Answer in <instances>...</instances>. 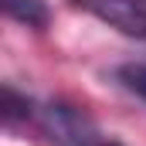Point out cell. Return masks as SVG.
<instances>
[{"instance_id":"obj_6","label":"cell","mask_w":146,"mask_h":146,"mask_svg":"<svg viewBox=\"0 0 146 146\" xmlns=\"http://www.w3.org/2000/svg\"><path fill=\"white\" fill-rule=\"evenodd\" d=\"M102 146H119V143H102Z\"/></svg>"},{"instance_id":"obj_2","label":"cell","mask_w":146,"mask_h":146,"mask_svg":"<svg viewBox=\"0 0 146 146\" xmlns=\"http://www.w3.org/2000/svg\"><path fill=\"white\" fill-rule=\"evenodd\" d=\"M75 3L95 14L102 24L146 41V0H75Z\"/></svg>"},{"instance_id":"obj_4","label":"cell","mask_w":146,"mask_h":146,"mask_svg":"<svg viewBox=\"0 0 146 146\" xmlns=\"http://www.w3.org/2000/svg\"><path fill=\"white\" fill-rule=\"evenodd\" d=\"M0 115L7 126H17L21 119H31L34 115V106L27 102V95H17L10 85H3V95H0Z\"/></svg>"},{"instance_id":"obj_3","label":"cell","mask_w":146,"mask_h":146,"mask_svg":"<svg viewBox=\"0 0 146 146\" xmlns=\"http://www.w3.org/2000/svg\"><path fill=\"white\" fill-rule=\"evenodd\" d=\"M0 3H3L7 17L21 21L27 27H48V21H51V10L44 0H0Z\"/></svg>"},{"instance_id":"obj_5","label":"cell","mask_w":146,"mask_h":146,"mask_svg":"<svg viewBox=\"0 0 146 146\" xmlns=\"http://www.w3.org/2000/svg\"><path fill=\"white\" fill-rule=\"evenodd\" d=\"M115 78H119L122 88H129L133 95H139L146 102V65H122L115 72Z\"/></svg>"},{"instance_id":"obj_1","label":"cell","mask_w":146,"mask_h":146,"mask_svg":"<svg viewBox=\"0 0 146 146\" xmlns=\"http://www.w3.org/2000/svg\"><path fill=\"white\" fill-rule=\"evenodd\" d=\"M41 129L54 139L58 146H102L95 126L88 122L85 112H78L75 106H65V102H51V106H41L34 109Z\"/></svg>"}]
</instances>
